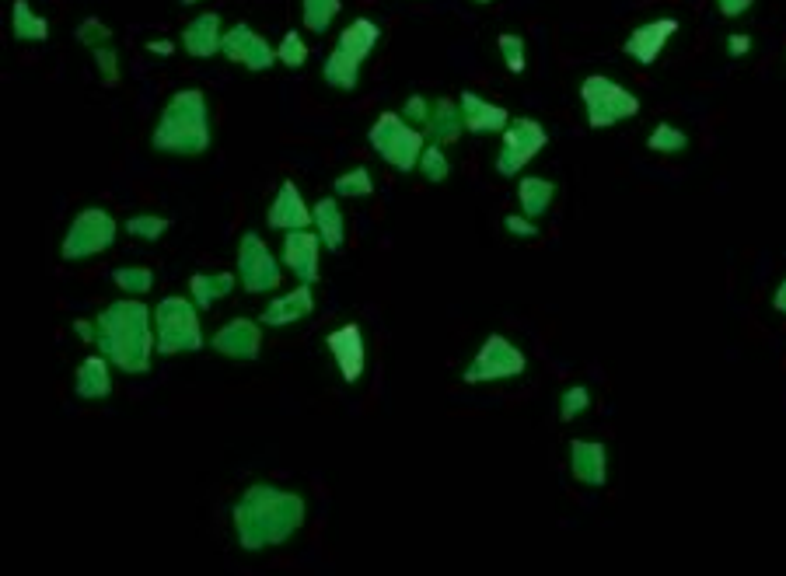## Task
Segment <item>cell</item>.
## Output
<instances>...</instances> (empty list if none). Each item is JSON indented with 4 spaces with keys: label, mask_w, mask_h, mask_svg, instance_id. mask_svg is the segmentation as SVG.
<instances>
[{
    "label": "cell",
    "mask_w": 786,
    "mask_h": 576,
    "mask_svg": "<svg viewBox=\"0 0 786 576\" xmlns=\"http://www.w3.org/2000/svg\"><path fill=\"white\" fill-rule=\"evenodd\" d=\"M304 496L294 489H280L273 482H256L242 493V500L231 510L238 545L245 552H266L283 545L301 531L304 524Z\"/></svg>",
    "instance_id": "cell-1"
},
{
    "label": "cell",
    "mask_w": 786,
    "mask_h": 576,
    "mask_svg": "<svg viewBox=\"0 0 786 576\" xmlns=\"http://www.w3.org/2000/svg\"><path fill=\"white\" fill-rule=\"evenodd\" d=\"M98 353L112 360L123 374H147L158 353L154 311L144 301H116L98 311Z\"/></svg>",
    "instance_id": "cell-2"
},
{
    "label": "cell",
    "mask_w": 786,
    "mask_h": 576,
    "mask_svg": "<svg viewBox=\"0 0 786 576\" xmlns=\"http://www.w3.org/2000/svg\"><path fill=\"white\" fill-rule=\"evenodd\" d=\"M214 144L210 133V105L200 88H182L161 109L158 123L151 133V147L158 154H175V158H200Z\"/></svg>",
    "instance_id": "cell-3"
},
{
    "label": "cell",
    "mask_w": 786,
    "mask_h": 576,
    "mask_svg": "<svg viewBox=\"0 0 786 576\" xmlns=\"http://www.w3.org/2000/svg\"><path fill=\"white\" fill-rule=\"evenodd\" d=\"M381 39V25L371 18H353L350 25L339 32L332 53L322 63V77L329 88L336 91H353L360 84V67L371 60L374 46Z\"/></svg>",
    "instance_id": "cell-4"
},
{
    "label": "cell",
    "mask_w": 786,
    "mask_h": 576,
    "mask_svg": "<svg viewBox=\"0 0 786 576\" xmlns=\"http://www.w3.org/2000/svg\"><path fill=\"white\" fill-rule=\"evenodd\" d=\"M154 336H158V357H179V353H200L207 346L200 329V308L193 297H165L154 308Z\"/></svg>",
    "instance_id": "cell-5"
},
{
    "label": "cell",
    "mask_w": 786,
    "mask_h": 576,
    "mask_svg": "<svg viewBox=\"0 0 786 576\" xmlns=\"http://www.w3.org/2000/svg\"><path fill=\"white\" fill-rule=\"evenodd\" d=\"M580 105H584V119L591 130H608V126L640 116V98L608 74H587L580 81Z\"/></svg>",
    "instance_id": "cell-6"
},
{
    "label": "cell",
    "mask_w": 786,
    "mask_h": 576,
    "mask_svg": "<svg viewBox=\"0 0 786 576\" xmlns=\"http://www.w3.org/2000/svg\"><path fill=\"white\" fill-rule=\"evenodd\" d=\"M423 137H427V133H423L420 126L406 123L402 112L399 116H395V112H381V116L374 119L371 133H367L374 154H378L388 168H395V172H402V175L416 172V165H420Z\"/></svg>",
    "instance_id": "cell-7"
},
{
    "label": "cell",
    "mask_w": 786,
    "mask_h": 576,
    "mask_svg": "<svg viewBox=\"0 0 786 576\" xmlns=\"http://www.w3.org/2000/svg\"><path fill=\"white\" fill-rule=\"evenodd\" d=\"M116 245V217L102 206H88L70 220L67 234L60 241V259L63 262H81L95 259V255L109 252Z\"/></svg>",
    "instance_id": "cell-8"
},
{
    "label": "cell",
    "mask_w": 786,
    "mask_h": 576,
    "mask_svg": "<svg viewBox=\"0 0 786 576\" xmlns=\"http://www.w3.org/2000/svg\"><path fill=\"white\" fill-rule=\"evenodd\" d=\"M528 371V357L518 343H511L507 336L493 332L486 336V343L479 346V353L472 357V364L465 367V384H493V381H511L521 378Z\"/></svg>",
    "instance_id": "cell-9"
},
{
    "label": "cell",
    "mask_w": 786,
    "mask_h": 576,
    "mask_svg": "<svg viewBox=\"0 0 786 576\" xmlns=\"http://www.w3.org/2000/svg\"><path fill=\"white\" fill-rule=\"evenodd\" d=\"M549 147V133L538 119L531 116H518L507 123V130L500 133V154H497V175L504 179H514L521 175L538 154Z\"/></svg>",
    "instance_id": "cell-10"
},
{
    "label": "cell",
    "mask_w": 786,
    "mask_h": 576,
    "mask_svg": "<svg viewBox=\"0 0 786 576\" xmlns=\"http://www.w3.org/2000/svg\"><path fill=\"white\" fill-rule=\"evenodd\" d=\"M238 280L249 294H273L283 280L280 262L273 259V252L256 231H245L238 241Z\"/></svg>",
    "instance_id": "cell-11"
},
{
    "label": "cell",
    "mask_w": 786,
    "mask_h": 576,
    "mask_svg": "<svg viewBox=\"0 0 786 576\" xmlns=\"http://www.w3.org/2000/svg\"><path fill=\"white\" fill-rule=\"evenodd\" d=\"M221 56L231 63H238V67L252 70V74H262V70H269L273 63H280L276 60V49L262 39L256 28L245 25V21H238V25H231L228 32H224Z\"/></svg>",
    "instance_id": "cell-12"
},
{
    "label": "cell",
    "mask_w": 786,
    "mask_h": 576,
    "mask_svg": "<svg viewBox=\"0 0 786 576\" xmlns=\"http://www.w3.org/2000/svg\"><path fill=\"white\" fill-rule=\"evenodd\" d=\"M671 35H678V18L643 21V25H636L633 32L626 35L622 53H626L633 63H640V67H654V63L661 60L664 46L671 42Z\"/></svg>",
    "instance_id": "cell-13"
},
{
    "label": "cell",
    "mask_w": 786,
    "mask_h": 576,
    "mask_svg": "<svg viewBox=\"0 0 786 576\" xmlns=\"http://www.w3.org/2000/svg\"><path fill=\"white\" fill-rule=\"evenodd\" d=\"M325 346H329L332 360H336L339 374H343L346 384H357L360 374L367 367V346H364V329L357 322H346L343 329H332L325 336Z\"/></svg>",
    "instance_id": "cell-14"
},
{
    "label": "cell",
    "mask_w": 786,
    "mask_h": 576,
    "mask_svg": "<svg viewBox=\"0 0 786 576\" xmlns=\"http://www.w3.org/2000/svg\"><path fill=\"white\" fill-rule=\"evenodd\" d=\"M322 238L311 227L301 231H283V266L297 276L301 283H318V252H322Z\"/></svg>",
    "instance_id": "cell-15"
},
{
    "label": "cell",
    "mask_w": 786,
    "mask_h": 576,
    "mask_svg": "<svg viewBox=\"0 0 786 576\" xmlns=\"http://www.w3.org/2000/svg\"><path fill=\"white\" fill-rule=\"evenodd\" d=\"M210 346L228 360H256L262 350V322H256V318H231L228 325H221L214 332Z\"/></svg>",
    "instance_id": "cell-16"
},
{
    "label": "cell",
    "mask_w": 786,
    "mask_h": 576,
    "mask_svg": "<svg viewBox=\"0 0 786 576\" xmlns=\"http://www.w3.org/2000/svg\"><path fill=\"white\" fill-rule=\"evenodd\" d=\"M570 472L580 486L601 489L608 482V447L601 440H570Z\"/></svg>",
    "instance_id": "cell-17"
},
{
    "label": "cell",
    "mask_w": 786,
    "mask_h": 576,
    "mask_svg": "<svg viewBox=\"0 0 786 576\" xmlns=\"http://www.w3.org/2000/svg\"><path fill=\"white\" fill-rule=\"evenodd\" d=\"M266 224L273 227V231H301V227H311L308 203H304L301 189H297L290 179H283V186L276 189L273 203H269V210H266Z\"/></svg>",
    "instance_id": "cell-18"
},
{
    "label": "cell",
    "mask_w": 786,
    "mask_h": 576,
    "mask_svg": "<svg viewBox=\"0 0 786 576\" xmlns=\"http://www.w3.org/2000/svg\"><path fill=\"white\" fill-rule=\"evenodd\" d=\"M458 102H462V112H465V130L476 133V137H490V133H504L507 123H511V116H507L504 105L490 102V98H483L479 91H469L465 88L462 95H458Z\"/></svg>",
    "instance_id": "cell-19"
},
{
    "label": "cell",
    "mask_w": 786,
    "mask_h": 576,
    "mask_svg": "<svg viewBox=\"0 0 786 576\" xmlns=\"http://www.w3.org/2000/svg\"><path fill=\"white\" fill-rule=\"evenodd\" d=\"M224 42V21L217 11H203L182 28V49H186L193 60H210V56L221 53Z\"/></svg>",
    "instance_id": "cell-20"
},
{
    "label": "cell",
    "mask_w": 786,
    "mask_h": 576,
    "mask_svg": "<svg viewBox=\"0 0 786 576\" xmlns=\"http://www.w3.org/2000/svg\"><path fill=\"white\" fill-rule=\"evenodd\" d=\"M311 311H315V294H311V283H301V287L273 297V301L262 308L259 322L269 325V329H283V325H294V322H301V318H308Z\"/></svg>",
    "instance_id": "cell-21"
},
{
    "label": "cell",
    "mask_w": 786,
    "mask_h": 576,
    "mask_svg": "<svg viewBox=\"0 0 786 576\" xmlns=\"http://www.w3.org/2000/svg\"><path fill=\"white\" fill-rule=\"evenodd\" d=\"M423 133H427L434 144H458L462 140L465 130V112H462V102H451V98H437L434 109H430V119L427 126H423Z\"/></svg>",
    "instance_id": "cell-22"
},
{
    "label": "cell",
    "mask_w": 786,
    "mask_h": 576,
    "mask_svg": "<svg viewBox=\"0 0 786 576\" xmlns=\"http://www.w3.org/2000/svg\"><path fill=\"white\" fill-rule=\"evenodd\" d=\"M109 364L112 360L105 357V353H98V357H84L81 367H77L74 374V391L77 398H84V402H98V398H109L112 395V374H109Z\"/></svg>",
    "instance_id": "cell-23"
},
{
    "label": "cell",
    "mask_w": 786,
    "mask_h": 576,
    "mask_svg": "<svg viewBox=\"0 0 786 576\" xmlns=\"http://www.w3.org/2000/svg\"><path fill=\"white\" fill-rule=\"evenodd\" d=\"M311 227L318 231V238H322V245L329 248V252H339V248L346 245V220H343V210H339L336 196H325L311 206Z\"/></svg>",
    "instance_id": "cell-24"
},
{
    "label": "cell",
    "mask_w": 786,
    "mask_h": 576,
    "mask_svg": "<svg viewBox=\"0 0 786 576\" xmlns=\"http://www.w3.org/2000/svg\"><path fill=\"white\" fill-rule=\"evenodd\" d=\"M552 199H556V182L545 179V175H524L518 182V206L524 217H531V220L545 217Z\"/></svg>",
    "instance_id": "cell-25"
},
{
    "label": "cell",
    "mask_w": 786,
    "mask_h": 576,
    "mask_svg": "<svg viewBox=\"0 0 786 576\" xmlns=\"http://www.w3.org/2000/svg\"><path fill=\"white\" fill-rule=\"evenodd\" d=\"M235 290V273H193L189 276V297L200 311H210L217 301Z\"/></svg>",
    "instance_id": "cell-26"
},
{
    "label": "cell",
    "mask_w": 786,
    "mask_h": 576,
    "mask_svg": "<svg viewBox=\"0 0 786 576\" xmlns=\"http://www.w3.org/2000/svg\"><path fill=\"white\" fill-rule=\"evenodd\" d=\"M11 32L18 42H46L49 39V21L39 11H32L28 0H14L11 7Z\"/></svg>",
    "instance_id": "cell-27"
},
{
    "label": "cell",
    "mask_w": 786,
    "mask_h": 576,
    "mask_svg": "<svg viewBox=\"0 0 786 576\" xmlns=\"http://www.w3.org/2000/svg\"><path fill=\"white\" fill-rule=\"evenodd\" d=\"M343 11V0H301V21L311 35H325Z\"/></svg>",
    "instance_id": "cell-28"
},
{
    "label": "cell",
    "mask_w": 786,
    "mask_h": 576,
    "mask_svg": "<svg viewBox=\"0 0 786 576\" xmlns=\"http://www.w3.org/2000/svg\"><path fill=\"white\" fill-rule=\"evenodd\" d=\"M647 151L654 154H682L689 151V133L678 130L675 123H657L647 137Z\"/></svg>",
    "instance_id": "cell-29"
},
{
    "label": "cell",
    "mask_w": 786,
    "mask_h": 576,
    "mask_svg": "<svg viewBox=\"0 0 786 576\" xmlns=\"http://www.w3.org/2000/svg\"><path fill=\"white\" fill-rule=\"evenodd\" d=\"M416 172H420L427 182H434V186L437 182H448L451 179V161H448V154H444V144H434V140H430V144L423 147Z\"/></svg>",
    "instance_id": "cell-30"
},
{
    "label": "cell",
    "mask_w": 786,
    "mask_h": 576,
    "mask_svg": "<svg viewBox=\"0 0 786 576\" xmlns=\"http://www.w3.org/2000/svg\"><path fill=\"white\" fill-rule=\"evenodd\" d=\"M112 280H116V287L130 297H144V294H151V287H154V273L147 266H119L116 273H112Z\"/></svg>",
    "instance_id": "cell-31"
},
{
    "label": "cell",
    "mask_w": 786,
    "mask_h": 576,
    "mask_svg": "<svg viewBox=\"0 0 786 576\" xmlns=\"http://www.w3.org/2000/svg\"><path fill=\"white\" fill-rule=\"evenodd\" d=\"M332 189H336L339 199H360V196H371L374 192V175L367 172L364 165L360 168H350V172H343L336 182H332Z\"/></svg>",
    "instance_id": "cell-32"
},
{
    "label": "cell",
    "mask_w": 786,
    "mask_h": 576,
    "mask_svg": "<svg viewBox=\"0 0 786 576\" xmlns=\"http://www.w3.org/2000/svg\"><path fill=\"white\" fill-rule=\"evenodd\" d=\"M91 60H95L98 77H102L105 88H116L119 77H123V63H119L116 42H102V46H95V49H91Z\"/></svg>",
    "instance_id": "cell-33"
},
{
    "label": "cell",
    "mask_w": 786,
    "mask_h": 576,
    "mask_svg": "<svg viewBox=\"0 0 786 576\" xmlns=\"http://www.w3.org/2000/svg\"><path fill=\"white\" fill-rule=\"evenodd\" d=\"M276 60H280L287 70H301L304 63H308V42H304V35L294 32V28L283 32L280 46H276Z\"/></svg>",
    "instance_id": "cell-34"
},
{
    "label": "cell",
    "mask_w": 786,
    "mask_h": 576,
    "mask_svg": "<svg viewBox=\"0 0 786 576\" xmlns=\"http://www.w3.org/2000/svg\"><path fill=\"white\" fill-rule=\"evenodd\" d=\"M168 227H172V220L161 217V213H133V217L126 220V231H130L133 238H144V241L165 238Z\"/></svg>",
    "instance_id": "cell-35"
},
{
    "label": "cell",
    "mask_w": 786,
    "mask_h": 576,
    "mask_svg": "<svg viewBox=\"0 0 786 576\" xmlns=\"http://www.w3.org/2000/svg\"><path fill=\"white\" fill-rule=\"evenodd\" d=\"M497 49H500V60H504V67L511 70V74H524V67H528V49H524V35L504 32V35L497 39Z\"/></svg>",
    "instance_id": "cell-36"
},
{
    "label": "cell",
    "mask_w": 786,
    "mask_h": 576,
    "mask_svg": "<svg viewBox=\"0 0 786 576\" xmlns=\"http://www.w3.org/2000/svg\"><path fill=\"white\" fill-rule=\"evenodd\" d=\"M587 409H591V388H587V384H570V388L559 395V419H563V423H573V419Z\"/></svg>",
    "instance_id": "cell-37"
},
{
    "label": "cell",
    "mask_w": 786,
    "mask_h": 576,
    "mask_svg": "<svg viewBox=\"0 0 786 576\" xmlns=\"http://www.w3.org/2000/svg\"><path fill=\"white\" fill-rule=\"evenodd\" d=\"M77 42L81 46H88V49H95V46H102V42H112V28L105 25L102 18H84L81 25H77Z\"/></svg>",
    "instance_id": "cell-38"
},
{
    "label": "cell",
    "mask_w": 786,
    "mask_h": 576,
    "mask_svg": "<svg viewBox=\"0 0 786 576\" xmlns=\"http://www.w3.org/2000/svg\"><path fill=\"white\" fill-rule=\"evenodd\" d=\"M430 109H434V102H430L427 95H420V91H416V95H409L406 98V105H402V116H406V123H413V126H427V119H430Z\"/></svg>",
    "instance_id": "cell-39"
},
{
    "label": "cell",
    "mask_w": 786,
    "mask_h": 576,
    "mask_svg": "<svg viewBox=\"0 0 786 576\" xmlns=\"http://www.w3.org/2000/svg\"><path fill=\"white\" fill-rule=\"evenodd\" d=\"M504 231L511 234V238H538V224L531 217H524V213H507Z\"/></svg>",
    "instance_id": "cell-40"
},
{
    "label": "cell",
    "mask_w": 786,
    "mask_h": 576,
    "mask_svg": "<svg viewBox=\"0 0 786 576\" xmlns=\"http://www.w3.org/2000/svg\"><path fill=\"white\" fill-rule=\"evenodd\" d=\"M727 56H731V60H745L748 53H752V35H745V32H731L727 35Z\"/></svg>",
    "instance_id": "cell-41"
},
{
    "label": "cell",
    "mask_w": 786,
    "mask_h": 576,
    "mask_svg": "<svg viewBox=\"0 0 786 576\" xmlns=\"http://www.w3.org/2000/svg\"><path fill=\"white\" fill-rule=\"evenodd\" d=\"M755 7V0H717V11L724 14V18H741V14H748Z\"/></svg>",
    "instance_id": "cell-42"
},
{
    "label": "cell",
    "mask_w": 786,
    "mask_h": 576,
    "mask_svg": "<svg viewBox=\"0 0 786 576\" xmlns=\"http://www.w3.org/2000/svg\"><path fill=\"white\" fill-rule=\"evenodd\" d=\"M74 332H77V339H84V343H95V339H98V325L88 322V318H77Z\"/></svg>",
    "instance_id": "cell-43"
},
{
    "label": "cell",
    "mask_w": 786,
    "mask_h": 576,
    "mask_svg": "<svg viewBox=\"0 0 786 576\" xmlns=\"http://www.w3.org/2000/svg\"><path fill=\"white\" fill-rule=\"evenodd\" d=\"M147 49H151L154 56H172L175 53V42L172 39H151V42H147Z\"/></svg>",
    "instance_id": "cell-44"
},
{
    "label": "cell",
    "mask_w": 786,
    "mask_h": 576,
    "mask_svg": "<svg viewBox=\"0 0 786 576\" xmlns=\"http://www.w3.org/2000/svg\"><path fill=\"white\" fill-rule=\"evenodd\" d=\"M773 308L780 311V315H786V280H780V287L773 290Z\"/></svg>",
    "instance_id": "cell-45"
},
{
    "label": "cell",
    "mask_w": 786,
    "mask_h": 576,
    "mask_svg": "<svg viewBox=\"0 0 786 576\" xmlns=\"http://www.w3.org/2000/svg\"><path fill=\"white\" fill-rule=\"evenodd\" d=\"M182 4H186V7H193V4H200V0H182Z\"/></svg>",
    "instance_id": "cell-46"
},
{
    "label": "cell",
    "mask_w": 786,
    "mask_h": 576,
    "mask_svg": "<svg viewBox=\"0 0 786 576\" xmlns=\"http://www.w3.org/2000/svg\"><path fill=\"white\" fill-rule=\"evenodd\" d=\"M472 4H493V0H472Z\"/></svg>",
    "instance_id": "cell-47"
}]
</instances>
